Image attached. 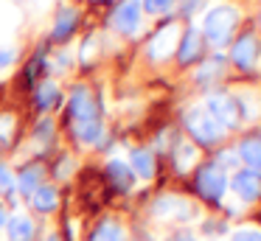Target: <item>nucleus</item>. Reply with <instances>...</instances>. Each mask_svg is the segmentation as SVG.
I'll return each instance as SVG.
<instances>
[{
	"mask_svg": "<svg viewBox=\"0 0 261 241\" xmlns=\"http://www.w3.org/2000/svg\"><path fill=\"white\" fill-rule=\"evenodd\" d=\"M236 20H239V11L230 9V6H216L205 14V22H202V31H205V39L211 45H225L230 39L233 28H236Z\"/></svg>",
	"mask_w": 261,
	"mask_h": 241,
	"instance_id": "nucleus-1",
	"label": "nucleus"
},
{
	"mask_svg": "<svg viewBox=\"0 0 261 241\" xmlns=\"http://www.w3.org/2000/svg\"><path fill=\"white\" fill-rule=\"evenodd\" d=\"M186 129H188V135H191L197 143H202V146L219 143L222 135H225V129L208 115L205 106H191V110L186 112Z\"/></svg>",
	"mask_w": 261,
	"mask_h": 241,
	"instance_id": "nucleus-2",
	"label": "nucleus"
},
{
	"mask_svg": "<svg viewBox=\"0 0 261 241\" xmlns=\"http://www.w3.org/2000/svg\"><path fill=\"white\" fill-rule=\"evenodd\" d=\"M194 205L186 199V196H177V194H160L152 205V216L160 219V222H188L194 216Z\"/></svg>",
	"mask_w": 261,
	"mask_h": 241,
	"instance_id": "nucleus-3",
	"label": "nucleus"
},
{
	"mask_svg": "<svg viewBox=\"0 0 261 241\" xmlns=\"http://www.w3.org/2000/svg\"><path fill=\"white\" fill-rule=\"evenodd\" d=\"M197 191L202 199L208 202H222L227 191V174L219 163H211V166H202L197 174Z\"/></svg>",
	"mask_w": 261,
	"mask_h": 241,
	"instance_id": "nucleus-4",
	"label": "nucleus"
},
{
	"mask_svg": "<svg viewBox=\"0 0 261 241\" xmlns=\"http://www.w3.org/2000/svg\"><path fill=\"white\" fill-rule=\"evenodd\" d=\"M230 191L236 199L242 202H255L261 199V174L258 171H250V168H242L230 177Z\"/></svg>",
	"mask_w": 261,
	"mask_h": 241,
	"instance_id": "nucleus-5",
	"label": "nucleus"
},
{
	"mask_svg": "<svg viewBox=\"0 0 261 241\" xmlns=\"http://www.w3.org/2000/svg\"><path fill=\"white\" fill-rule=\"evenodd\" d=\"M177 42H180V25H177V22H169L163 31H158L152 37V42H149V56H152L154 62L169 59V56L174 53Z\"/></svg>",
	"mask_w": 261,
	"mask_h": 241,
	"instance_id": "nucleus-6",
	"label": "nucleus"
},
{
	"mask_svg": "<svg viewBox=\"0 0 261 241\" xmlns=\"http://www.w3.org/2000/svg\"><path fill=\"white\" fill-rule=\"evenodd\" d=\"M205 110H208V115L214 118L222 129L233 126V123L239 121V112H236L239 106L230 95H211V98L205 101Z\"/></svg>",
	"mask_w": 261,
	"mask_h": 241,
	"instance_id": "nucleus-7",
	"label": "nucleus"
},
{
	"mask_svg": "<svg viewBox=\"0 0 261 241\" xmlns=\"http://www.w3.org/2000/svg\"><path fill=\"white\" fill-rule=\"evenodd\" d=\"M70 118H73L76 123L96 121V101H93V95L87 87L73 90V95H70Z\"/></svg>",
	"mask_w": 261,
	"mask_h": 241,
	"instance_id": "nucleus-8",
	"label": "nucleus"
},
{
	"mask_svg": "<svg viewBox=\"0 0 261 241\" xmlns=\"http://www.w3.org/2000/svg\"><path fill=\"white\" fill-rule=\"evenodd\" d=\"M113 22L121 34H135L138 25H141V0H126V3L115 11Z\"/></svg>",
	"mask_w": 261,
	"mask_h": 241,
	"instance_id": "nucleus-9",
	"label": "nucleus"
},
{
	"mask_svg": "<svg viewBox=\"0 0 261 241\" xmlns=\"http://www.w3.org/2000/svg\"><path fill=\"white\" fill-rule=\"evenodd\" d=\"M3 230H6L9 241H34V235H37L34 219L25 216V213H14V216H9V222H6Z\"/></svg>",
	"mask_w": 261,
	"mask_h": 241,
	"instance_id": "nucleus-10",
	"label": "nucleus"
},
{
	"mask_svg": "<svg viewBox=\"0 0 261 241\" xmlns=\"http://www.w3.org/2000/svg\"><path fill=\"white\" fill-rule=\"evenodd\" d=\"M42 177H45V168H42L40 163H31V166H25L23 171L14 177V188H20L23 196H31L42 185Z\"/></svg>",
	"mask_w": 261,
	"mask_h": 241,
	"instance_id": "nucleus-11",
	"label": "nucleus"
},
{
	"mask_svg": "<svg viewBox=\"0 0 261 241\" xmlns=\"http://www.w3.org/2000/svg\"><path fill=\"white\" fill-rule=\"evenodd\" d=\"M255 56H258V39H255L253 34H244L230 50V59L236 62L239 67H253Z\"/></svg>",
	"mask_w": 261,
	"mask_h": 241,
	"instance_id": "nucleus-12",
	"label": "nucleus"
},
{
	"mask_svg": "<svg viewBox=\"0 0 261 241\" xmlns=\"http://www.w3.org/2000/svg\"><path fill=\"white\" fill-rule=\"evenodd\" d=\"M107 177H110V185H113L115 191H121V194L132 191V185H135V174L129 171V166H126L124 160H110L107 163Z\"/></svg>",
	"mask_w": 261,
	"mask_h": 241,
	"instance_id": "nucleus-13",
	"label": "nucleus"
},
{
	"mask_svg": "<svg viewBox=\"0 0 261 241\" xmlns=\"http://www.w3.org/2000/svg\"><path fill=\"white\" fill-rule=\"evenodd\" d=\"M239 160L250 168V171L261 174V135H250L239 143Z\"/></svg>",
	"mask_w": 261,
	"mask_h": 241,
	"instance_id": "nucleus-14",
	"label": "nucleus"
},
{
	"mask_svg": "<svg viewBox=\"0 0 261 241\" xmlns=\"http://www.w3.org/2000/svg\"><path fill=\"white\" fill-rule=\"evenodd\" d=\"M129 171L135 174V179H143V182H149V179L154 177V154L146 149H135L129 157Z\"/></svg>",
	"mask_w": 261,
	"mask_h": 241,
	"instance_id": "nucleus-15",
	"label": "nucleus"
},
{
	"mask_svg": "<svg viewBox=\"0 0 261 241\" xmlns=\"http://www.w3.org/2000/svg\"><path fill=\"white\" fill-rule=\"evenodd\" d=\"M29 199H31V207H34L37 213H54L59 207V191L54 188V185L42 182Z\"/></svg>",
	"mask_w": 261,
	"mask_h": 241,
	"instance_id": "nucleus-16",
	"label": "nucleus"
},
{
	"mask_svg": "<svg viewBox=\"0 0 261 241\" xmlns=\"http://www.w3.org/2000/svg\"><path fill=\"white\" fill-rule=\"evenodd\" d=\"M90 241H124V227L115 219H104L96 230H93Z\"/></svg>",
	"mask_w": 261,
	"mask_h": 241,
	"instance_id": "nucleus-17",
	"label": "nucleus"
},
{
	"mask_svg": "<svg viewBox=\"0 0 261 241\" xmlns=\"http://www.w3.org/2000/svg\"><path fill=\"white\" fill-rule=\"evenodd\" d=\"M104 129L98 121H85V123H76V138L82 140L85 146H96L98 140H101Z\"/></svg>",
	"mask_w": 261,
	"mask_h": 241,
	"instance_id": "nucleus-18",
	"label": "nucleus"
},
{
	"mask_svg": "<svg viewBox=\"0 0 261 241\" xmlns=\"http://www.w3.org/2000/svg\"><path fill=\"white\" fill-rule=\"evenodd\" d=\"M180 59L182 62H194L199 53H202V37L197 31H188L186 39H180Z\"/></svg>",
	"mask_w": 261,
	"mask_h": 241,
	"instance_id": "nucleus-19",
	"label": "nucleus"
},
{
	"mask_svg": "<svg viewBox=\"0 0 261 241\" xmlns=\"http://www.w3.org/2000/svg\"><path fill=\"white\" fill-rule=\"evenodd\" d=\"M194 163H197V149L191 143H180L174 149V166L177 171H191Z\"/></svg>",
	"mask_w": 261,
	"mask_h": 241,
	"instance_id": "nucleus-20",
	"label": "nucleus"
},
{
	"mask_svg": "<svg viewBox=\"0 0 261 241\" xmlns=\"http://www.w3.org/2000/svg\"><path fill=\"white\" fill-rule=\"evenodd\" d=\"M59 101V87L54 82H45L40 84V90H37V106L40 110H51V106H57Z\"/></svg>",
	"mask_w": 261,
	"mask_h": 241,
	"instance_id": "nucleus-21",
	"label": "nucleus"
},
{
	"mask_svg": "<svg viewBox=\"0 0 261 241\" xmlns=\"http://www.w3.org/2000/svg\"><path fill=\"white\" fill-rule=\"evenodd\" d=\"M73 25H76V11H73V9L59 11L57 22H54V37H57V39H65L70 31H73Z\"/></svg>",
	"mask_w": 261,
	"mask_h": 241,
	"instance_id": "nucleus-22",
	"label": "nucleus"
},
{
	"mask_svg": "<svg viewBox=\"0 0 261 241\" xmlns=\"http://www.w3.org/2000/svg\"><path fill=\"white\" fill-rule=\"evenodd\" d=\"M230 241H261V233L253 227H239L230 233Z\"/></svg>",
	"mask_w": 261,
	"mask_h": 241,
	"instance_id": "nucleus-23",
	"label": "nucleus"
},
{
	"mask_svg": "<svg viewBox=\"0 0 261 241\" xmlns=\"http://www.w3.org/2000/svg\"><path fill=\"white\" fill-rule=\"evenodd\" d=\"M14 132V115H0V143H9Z\"/></svg>",
	"mask_w": 261,
	"mask_h": 241,
	"instance_id": "nucleus-24",
	"label": "nucleus"
},
{
	"mask_svg": "<svg viewBox=\"0 0 261 241\" xmlns=\"http://www.w3.org/2000/svg\"><path fill=\"white\" fill-rule=\"evenodd\" d=\"M12 191H14V174L6 166H0V196L12 194Z\"/></svg>",
	"mask_w": 261,
	"mask_h": 241,
	"instance_id": "nucleus-25",
	"label": "nucleus"
},
{
	"mask_svg": "<svg viewBox=\"0 0 261 241\" xmlns=\"http://www.w3.org/2000/svg\"><path fill=\"white\" fill-rule=\"evenodd\" d=\"M141 3H143V9L152 11V14H163V11L171 9V3H174V0H141Z\"/></svg>",
	"mask_w": 261,
	"mask_h": 241,
	"instance_id": "nucleus-26",
	"label": "nucleus"
},
{
	"mask_svg": "<svg viewBox=\"0 0 261 241\" xmlns=\"http://www.w3.org/2000/svg\"><path fill=\"white\" fill-rule=\"evenodd\" d=\"M12 62H14V50H12V48H9V50H0V70H6Z\"/></svg>",
	"mask_w": 261,
	"mask_h": 241,
	"instance_id": "nucleus-27",
	"label": "nucleus"
},
{
	"mask_svg": "<svg viewBox=\"0 0 261 241\" xmlns=\"http://www.w3.org/2000/svg\"><path fill=\"white\" fill-rule=\"evenodd\" d=\"M171 241H197V235H194L191 230H180L177 235H171Z\"/></svg>",
	"mask_w": 261,
	"mask_h": 241,
	"instance_id": "nucleus-28",
	"label": "nucleus"
},
{
	"mask_svg": "<svg viewBox=\"0 0 261 241\" xmlns=\"http://www.w3.org/2000/svg\"><path fill=\"white\" fill-rule=\"evenodd\" d=\"M199 3H202V0H182V14H194Z\"/></svg>",
	"mask_w": 261,
	"mask_h": 241,
	"instance_id": "nucleus-29",
	"label": "nucleus"
},
{
	"mask_svg": "<svg viewBox=\"0 0 261 241\" xmlns=\"http://www.w3.org/2000/svg\"><path fill=\"white\" fill-rule=\"evenodd\" d=\"M6 222H9V213H6V207H0V230L6 227Z\"/></svg>",
	"mask_w": 261,
	"mask_h": 241,
	"instance_id": "nucleus-30",
	"label": "nucleus"
},
{
	"mask_svg": "<svg viewBox=\"0 0 261 241\" xmlns=\"http://www.w3.org/2000/svg\"><path fill=\"white\" fill-rule=\"evenodd\" d=\"M45 241H62V238H59V235H48Z\"/></svg>",
	"mask_w": 261,
	"mask_h": 241,
	"instance_id": "nucleus-31",
	"label": "nucleus"
}]
</instances>
